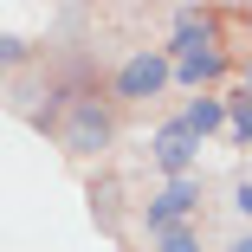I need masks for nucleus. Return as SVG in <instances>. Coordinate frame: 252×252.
<instances>
[{"label":"nucleus","instance_id":"f257e3e1","mask_svg":"<svg viewBox=\"0 0 252 252\" xmlns=\"http://www.w3.org/2000/svg\"><path fill=\"white\" fill-rule=\"evenodd\" d=\"M110 136H117V123H110V110L97 97H78L65 110V123H59V142L71 156H97V149H110Z\"/></svg>","mask_w":252,"mask_h":252},{"label":"nucleus","instance_id":"f03ea898","mask_svg":"<svg viewBox=\"0 0 252 252\" xmlns=\"http://www.w3.org/2000/svg\"><path fill=\"white\" fill-rule=\"evenodd\" d=\"M194 207H200V181L181 175V181H168L156 200H149V214H142V220H149V233H175V226H188Z\"/></svg>","mask_w":252,"mask_h":252},{"label":"nucleus","instance_id":"7ed1b4c3","mask_svg":"<svg viewBox=\"0 0 252 252\" xmlns=\"http://www.w3.org/2000/svg\"><path fill=\"white\" fill-rule=\"evenodd\" d=\"M168 84V59L156 52V45H149V52H129L123 65H117V97L123 104H136V97H156Z\"/></svg>","mask_w":252,"mask_h":252},{"label":"nucleus","instance_id":"20e7f679","mask_svg":"<svg viewBox=\"0 0 252 252\" xmlns=\"http://www.w3.org/2000/svg\"><path fill=\"white\" fill-rule=\"evenodd\" d=\"M194 156H200V142H194V136H188L181 123H162V136H156V162H162V168H168L175 181H181V175L194 168Z\"/></svg>","mask_w":252,"mask_h":252},{"label":"nucleus","instance_id":"39448f33","mask_svg":"<svg viewBox=\"0 0 252 252\" xmlns=\"http://www.w3.org/2000/svg\"><path fill=\"white\" fill-rule=\"evenodd\" d=\"M168 78L214 84V78H226V52H220V45H200V52H188V59H168Z\"/></svg>","mask_w":252,"mask_h":252},{"label":"nucleus","instance_id":"423d86ee","mask_svg":"<svg viewBox=\"0 0 252 252\" xmlns=\"http://www.w3.org/2000/svg\"><path fill=\"white\" fill-rule=\"evenodd\" d=\"M175 123H181V129H188L194 142H200V136H214V129L226 123V97H194V104H188V110H181Z\"/></svg>","mask_w":252,"mask_h":252},{"label":"nucleus","instance_id":"0eeeda50","mask_svg":"<svg viewBox=\"0 0 252 252\" xmlns=\"http://www.w3.org/2000/svg\"><path fill=\"white\" fill-rule=\"evenodd\" d=\"M226 123H233V136L252 149V97H233V104H226Z\"/></svg>","mask_w":252,"mask_h":252},{"label":"nucleus","instance_id":"6e6552de","mask_svg":"<svg viewBox=\"0 0 252 252\" xmlns=\"http://www.w3.org/2000/svg\"><path fill=\"white\" fill-rule=\"evenodd\" d=\"M156 252H200L194 226H175V233H156Z\"/></svg>","mask_w":252,"mask_h":252},{"label":"nucleus","instance_id":"1a4fd4ad","mask_svg":"<svg viewBox=\"0 0 252 252\" xmlns=\"http://www.w3.org/2000/svg\"><path fill=\"white\" fill-rule=\"evenodd\" d=\"M26 59V39H13V32H0V65H20Z\"/></svg>","mask_w":252,"mask_h":252},{"label":"nucleus","instance_id":"9d476101","mask_svg":"<svg viewBox=\"0 0 252 252\" xmlns=\"http://www.w3.org/2000/svg\"><path fill=\"white\" fill-rule=\"evenodd\" d=\"M233 207H239V214L252 220V181H239V194H233Z\"/></svg>","mask_w":252,"mask_h":252},{"label":"nucleus","instance_id":"9b49d317","mask_svg":"<svg viewBox=\"0 0 252 252\" xmlns=\"http://www.w3.org/2000/svg\"><path fill=\"white\" fill-rule=\"evenodd\" d=\"M246 97H252V65H246Z\"/></svg>","mask_w":252,"mask_h":252},{"label":"nucleus","instance_id":"f8f14e48","mask_svg":"<svg viewBox=\"0 0 252 252\" xmlns=\"http://www.w3.org/2000/svg\"><path fill=\"white\" fill-rule=\"evenodd\" d=\"M233 252H252V239H239V246H233Z\"/></svg>","mask_w":252,"mask_h":252}]
</instances>
